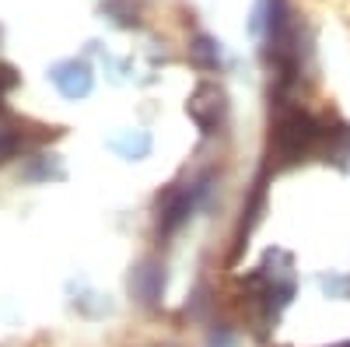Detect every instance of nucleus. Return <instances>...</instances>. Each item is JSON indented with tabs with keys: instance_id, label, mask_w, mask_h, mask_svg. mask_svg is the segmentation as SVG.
<instances>
[{
	"instance_id": "1",
	"label": "nucleus",
	"mask_w": 350,
	"mask_h": 347,
	"mask_svg": "<svg viewBox=\"0 0 350 347\" xmlns=\"http://www.w3.org/2000/svg\"><path fill=\"white\" fill-rule=\"evenodd\" d=\"M329 123L305 109H287L280 112V120L270 133V155L277 158V168L301 165L308 158L323 162L326 155V140H329Z\"/></svg>"
},
{
	"instance_id": "2",
	"label": "nucleus",
	"mask_w": 350,
	"mask_h": 347,
	"mask_svg": "<svg viewBox=\"0 0 350 347\" xmlns=\"http://www.w3.org/2000/svg\"><path fill=\"white\" fill-rule=\"evenodd\" d=\"M203 193H207V176L193 179V183H179V186H172L158 196V235L161 239H172L175 231L193 218Z\"/></svg>"
},
{
	"instance_id": "5",
	"label": "nucleus",
	"mask_w": 350,
	"mask_h": 347,
	"mask_svg": "<svg viewBox=\"0 0 350 347\" xmlns=\"http://www.w3.org/2000/svg\"><path fill=\"white\" fill-rule=\"evenodd\" d=\"M130 295L140 302V305H161V295H165V264L158 256H144L140 264L130 270Z\"/></svg>"
},
{
	"instance_id": "6",
	"label": "nucleus",
	"mask_w": 350,
	"mask_h": 347,
	"mask_svg": "<svg viewBox=\"0 0 350 347\" xmlns=\"http://www.w3.org/2000/svg\"><path fill=\"white\" fill-rule=\"evenodd\" d=\"M109 148L126 158V162H137V158H148L151 155V133L148 130H123L109 140Z\"/></svg>"
},
{
	"instance_id": "8",
	"label": "nucleus",
	"mask_w": 350,
	"mask_h": 347,
	"mask_svg": "<svg viewBox=\"0 0 350 347\" xmlns=\"http://www.w3.org/2000/svg\"><path fill=\"white\" fill-rule=\"evenodd\" d=\"M102 11H105L116 25H123V28H130V25L137 21V4H133V0H105Z\"/></svg>"
},
{
	"instance_id": "9",
	"label": "nucleus",
	"mask_w": 350,
	"mask_h": 347,
	"mask_svg": "<svg viewBox=\"0 0 350 347\" xmlns=\"http://www.w3.org/2000/svg\"><path fill=\"white\" fill-rule=\"evenodd\" d=\"M262 186H267V183H256V193H252V200H249V207H245V218H242V228H239V246L245 242V235H249V231H252V224L259 221V207H262Z\"/></svg>"
},
{
	"instance_id": "7",
	"label": "nucleus",
	"mask_w": 350,
	"mask_h": 347,
	"mask_svg": "<svg viewBox=\"0 0 350 347\" xmlns=\"http://www.w3.org/2000/svg\"><path fill=\"white\" fill-rule=\"evenodd\" d=\"M189 56H193L196 67L217 70V67H221V42L211 39V36H196V39L189 42Z\"/></svg>"
},
{
	"instance_id": "11",
	"label": "nucleus",
	"mask_w": 350,
	"mask_h": 347,
	"mask_svg": "<svg viewBox=\"0 0 350 347\" xmlns=\"http://www.w3.org/2000/svg\"><path fill=\"white\" fill-rule=\"evenodd\" d=\"M21 148H25V133L14 130V127H0V162L14 158Z\"/></svg>"
},
{
	"instance_id": "4",
	"label": "nucleus",
	"mask_w": 350,
	"mask_h": 347,
	"mask_svg": "<svg viewBox=\"0 0 350 347\" xmlns=\"http://www.w3.org/2000/svg\"><path fill=\"white\" fill-rule=\"evenodd\" d=\"M49 81H53V88L60 92L64 99L77 102V99H88L95 88V74L92 67H88L84 60H77V56H70V60H56L49 67Z\"/></svg>"
},
{
	"instance_id": "10",
	"label": "nucleus",
	"mask_w": 350,
	"mask_h": 347,
	"mask_svg": "<svg viewBox=\"0 0 350 347\" xmlns=\"http://www.w3.org/2000/svg\"><path fill=\"white\" fill-rule=\"evenodd\" d=\"M36 162H39V168H25L28 179H64V168L56 162V155H39Z\"/></svg>"
},
{
	"instance_id": "14",
	"label": "nucleus",
	"mask_w": 350,
	"mask_h": 347,
	"mask_svg": "<svg viewBox=\"0 0 350 347\" xmlns=\"http://www.w3.org/2000/svg\"><path fill=\"white\" fill-rule=\"evenodd\" d=\"M340 347H350V344H340Z\"/></svg>"
},
{
	"instance_id": "13",
	"label": "nucleus",
	"mask_w": 350,
	"mask_h": 347,
	"mask_svg": "<svg viewBox=\"0 0 350 347\" xmlns=\"http://www.w3.org/2000/svg\"><path fill=\"white\" fill-rule=\"evenodd\" d=\"M148 347H179V344H148Z\"/></svg>"
},
{
	"instance_id": "12",
	"label": "nucleus",
	"mask_w": 350,
	"mask_h": 347,
	"mask_svg": "<svg viewBox=\"0 0 350 347\" xmlns=\"http://www.w3.org/2000/svg\"><path fill=\"white\" fill-rule=\"evenodd\" d=\"M18 84V74H14V67H8V64H0V112H4V95Z\"/></svg>"
},
{
	"instance_id": "3",
	"label": "nucleus",
	"mask_w": 350,
	"mask_h": 347,
	"mask_svg": "<svg viewBox=\"0 0 350 347\" xmlns=\"http://www.w3.org/2000/svg\"><path fill=\"white\" fill-rule=\"evenodd\" d=\"M224 112H228V102H224V92L217 84L214 81L196 84V92L186 102V116L196 123V130L200 133H217L221 123H224Z\"/></svg>"
}]
</instances>
